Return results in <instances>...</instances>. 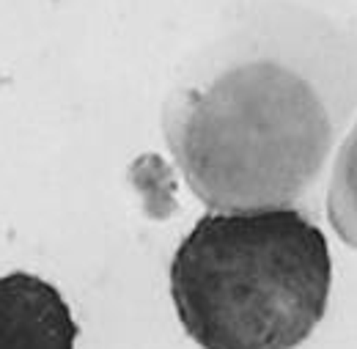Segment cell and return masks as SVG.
<instances>
[{
    "instance_id": "obj_1",
    "label": "cell",
    "mask_w": 357,
    "mask_h": 349,
    "mask_svg": "<svg viewBox=\"0 0 357 349\" xmlns=\"http://www.w3.org/2000/svg\"><path fill=\"white\" fill-rule=\"evenodd\" d=\"M357 119V17L250 8L165 107L187 187L215 212L300 204Z\"/></svg>"
},
{
    "instance_id": "obj_2",
    "label": "cell",
    "mask_w": 357,
    "mask_h": 349,
    "mask_svg": "<svg viewBox=\"0 0 357 349\" xmlns=\"http://www.w3.org/2000/svg\"><path fill=\"white\" fill-rule=\"evenodd\" d=\"M324 231L294 207L209 212L171 262V297L204 349H297L327 313Z\"/></svg>"
},
{
    "instance_id": "obj_3",
    "label": "cell",
    "mask_w": 357,
    "mask_h": 349,
    "mask_svg": "<svg viewBox=\"0 0 357 349\" xmlns=\"http://www.w3.org/2000/svg\"><path fill=\"white\" fill-rule=\"evenodd\" d=\"M80 327L61 292L31 272L0 278V349H75Z\"/></svg>"
},
{
    "instance_id": "obj_4",
    "label": "cell",
    "mask_w": 357,
    "mask_h": 349,
    "mask_svg": "<svg viewBox=\"0 0 357 349\" xmlns=\"http://www.w3.org/2000/svg\"><path fill=\"white\" fill-rule=\"evenodd\" d=\"M327 220L341 242L357 251V119L344 135L330 168Z\"/></svg>"
}]
</instances>
